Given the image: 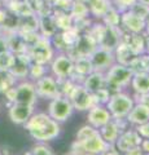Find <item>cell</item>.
Here are the masks:
<instances>
[{
	"label": "cell",
	"instance_id": "obj_46",
	"mask_svg": "<svg viewBox=\"0 0 149 155\" xmlns=\"http://www.w3.org/2000/svg\"><path fill=\"white\" fill-rule=\"evenodd\" d=\"M79 2H82V3H86V4H88V3H90V0H79Z\"/></svg>",
	"mask_w": 149,
	"mask_h": 155
},
{
	"label": "cell",
	"instance_id": "obj_8",
	"mask_svg": "<svg viewBox=\"0 0 149 155\" xmlns=\"http://www.w3.org/2000/svg\"><path fill=\"white\" fill-rule=\"evenodd\" d=\"M74 110L78 111H88L92 106H95V100L91 92H88L82 84H75L73 89L68 94Z\"/></svg>",
	"mask_w": 149,
	"mask_h": 155
},
{
	"label": "cell",
	"instance_id": "obj_19",
	"mask_svg": "<svg viewBox=\"0 0 149 155\" xmlns=\"http://www.w3.org/2000/svg\"><path fill=\"white\" fill-rule=\"evenodd\" d=\"M121 41L124 43L136 56L145 53V38L141 34H132V32L122 34Z\"/></svg>",
	"mask_w": 149,
	"mask_h": 155
},
{
	"label": "cell",
	"instance_id": "obj_28",
	"mask_svg": "<svg viewBox=\"0 0 149 155\" xmlns=\"http://www.w3.org/2000/svg\"><path fill=\"white\" fill-rule=\"evenodd\" d=\"M55 16V19H56V25H57V28L61 31H66V30H70L73 28V25H74V18L71 17L70 13H64V12H52Z\"/></svg>",
	"mask_w": 149,
	"mask_h": 155
},
{
	"label": "cell",
	"instance_id": "obj_4",
	"mask_svg": "<svg viewBox=\"0 0 149 155\" xmlns=\"http://www.w3.org/2000/svg\"><path fill=\"white\" fill-rule=\"evenodd\" d=\"M112 146L104 138L100 136V132H95L93 134L88 136L87 138L80 140V141H75L73 143L74 151H82L83 154H93V155H101L107 150Z\"/></svg>",
	"mask_w": 149,
	"mask_h": 155
},
{
	"label": "cell",
	"instance_id": "obj_18",
	"mask_svg": "<svg viewBox=\"0 0 149 155\" xmlns=\"http://www.w3.org/2000/svg\"><path fill=\"white\" fill-rule=\"evenodd\" d=\"M126 120L135 127L149 122V106L143 102H135L134 107L126 116Z\"/></svg>",
	"mask_w": 149,
	"mask_h": 155
},
{
	"label": "cell",
	"instance_id": "obj_49",
	"mask_svg": "<svg viewBox=\"0 0 149 155\" xmlns=\"http://www.w3.org/2000/svg\"><path fill=\"white\" fill-rule=\"evenodd\" d=\"M145 155H149V153H147V154H145Z\"/></svg>",
	"mask_w": 149,
	"mask_h": 155
},
{
	"label": "cell",
	"instance_id": "obj_1",
	"mask_svg": "<svg viewBox=\"0 0 149 155\" xmlns=\"http://www.w3.org/2000/svg\"><path fill=\"white\" fill-rule=\"evenodd\" d=\"M23 125L29 134L39 142L52 141L56 137H59L61 133L60 123L53 120L46 113L32 114L31 118Z\"/></svg>",
	"mask_w": 149,
	"mask_h": 155
},
{
	"label": "cell",
	"instance_id": "obj_43",
	"mask_svg": "<svg viewBox=\"0 0 149 155\" xmlns=\"http://www.w3.org/2000/svg\"><path fill=\"white\" fill-rule=\"evenodd\" d=\"M145 52L149 53V34L145 36Z\"/></svg>",
	"mask_w": 149,
	"mask_h": 155
},
{
	"label": "cell",
	"instance_id": "obj_11",
	"mask_svg": "<svg viewBox=\"0 0 149 155\" xmlns=\"http://www.w3.org/2000/svg\"><path fill=\"white\" fill-rule=\"evenodd\" d=\"M95 71H101L105 72L112 65L115 64V58L114 53L112 51L104 49L101 47H97L96 49L88 56Z\"/></svg>",
	"mask_w": 149,
	"mask_h": 155
},
{
	"label": "cell",
	"instance_id": "obj_26",
	"mask_svg": "<svg viewBox=\"0 0 149 155\" xmlns=\"http://www.w3.org/2000/svg\"><path fill=\"white\" fill-rule=\"evenodd\" d=\"M112 7V0H90L88 3V11L96 18H103Z\"/></svg>",
	"mask_w": 149,
	"mask_h": 155
},
{
	"label": "cell",
	"instance_id": "obj_22",
	"mask_svg": "<svg viewBox=\"0 0 149 155\" xmlns=\"http://www.w3.org/2000/svg\"><path fill=\"white\" fill-rule=\"evenodd\" d=\"M82 85L91 93L105 88V74L101 71H92L90 75H87L82 81Z\"/></svg>",
	"mask_w": 149,
	"mask_h": 155
},
{
	"label": "cell",
	"instance_id": "obj_48",
	"mask_svg": "<svg viewBox=\"0 0 149 155\" xmlns=\"http://www.w3.org/2000/svg\"><path fill=\"white\" fill-rule=\"evenodd\" d=\"M82 155H93V154H82Z\"/></svg>",
	"mask_w": 149,
	"mask_h": 155
},
{
	"label": "cell",
	"instance_id": "obj_9",
	"mask_svg": "<svg viewBox=\"0 0 149 155\" xmlns=\"http://www.w3.org/2000/svg\"><path fill=\"white\" fill-rule=\"evenodd\" d=\"M34 87H35L36 96L42 97V98L53 100V98H57V97L61 96L59 80H57L55 76H51V75L42 76L38 80H35Z\"/></svg>",
	"mask_w": 149,
	"mask_h": 155
},
{
	"label": "cell",
	"instance_id": "obj_31",
	"mask_svg": "<svg viewBox=\"0 0 149 155\" xmlns=\"http://www.w3.org/2000/svg\"><path fill=\"white\" fill-rule=\"evenodd\" d=\"M90 13L88 11V4L82 3L79 0H74L73 7L70 9V14L73 18H86L87 14Z\"/></svg>",
	"mask_w": 149,
	"mask_h": 155
},
{
	"label": "cell",
	"instance_id": "obj_40",
	"mask_svg": "<svg viewBox=\"0 0 149 155\" xmlns=\"http://www.w3.org/2000/svg\"><path fill=\"white\" fill-rule=\"evenodd\" d=\"M101 155H121V154H119V151H118V150L115 149L114 146H110V147L107 150V151L103 153Z\"/></svg>",
	"mask_w": 149,
	"mask_h": 155
},
{
	"label": "cell",
	"instance_id": "obj_44",
	"mask_svg": "<svg viewBox=\"0 0 149 155\" xmlns=\"http://www.w3.org/2000/svg\"><path fill=\"white\" fill-rule=\"evenodd\" d=\"M145 61H147V72L149 74V53L145 54Z\"/></svg>",
	"mask_w": 149,
	"mask_h": 155
},
{
	"label": "cell",
	"instance_id": "obj_37",
	"mask_svg": "<svg viewBox=\"0 0 149 155\" xmlns=\"http://www.w3.org/2000/svg\"><path fill=\"white\" fill-rule=\"evenodd\" d=\"M132 13H135L137 17H140V18H143V19H148V17H149V7H147V5H144V4H141V3H136L135 5H132L131 7V9H130Z\"/></svg>",
	"mask_w": 149,
	"mask_h": 155
},
{
	"label": "cell",
	"instance_id": "obj_41",
	"mask_svg": "<svg viewBox=\"0 0 149 155\" xmlns=\"http://www.w3.org/2000/svg\"><path fill=\"white\" fill-rule=\"evenodd\" d=\"M140 149L143 150V153H149V140H144L141 141V145H140Z\"/></svg>",
	"mask_w": 149,
	"mask_h": 155
},
{
	"label": "cell",
	"instance_id": "obj_13",
	"mask_svg": "<svg viewBox=\"0 0 149 155\" xmlns=\"http://www.w3.org/2000/svg\"><path fill=\"white\" fill-rule=\"evenodd\" d=\"M34 114V106L31 105H25V104H11L8 110L9 119L12 120V123L23 125L29 119L31 118V115Z\"/></svg>",
	"mask_w": 149,
	"mask_h": 155
},
{
	"label": "cell",
	"instance_id": "obj_32",
	"mask_svg": "<svg viewBox=\"0 0 149 155\" xmlns=\"http://www.w3.org/2000/svg\"><path fill=\"white\" fill-rule=\"evenodd\" d=\"M13 58L14 53H12L9 49L0 53V71H9L13 64Z\"/></svg>",
	"mask_w": 149,
	"mask_h": 155
},
{
	"label": "cell",
	"instance_id": "obj_17",
	"mask_svg": "<svg viewBox=\"0 0 149 155\" xmlns=\"http://www.w3.org/2000/svg\"><path fill=\"white\" fill-rule=\"evenodd\" d=\"M121 36H122V31L119 27L105 26L104 34L99 41V47L113 52L115 48H117V45L121 43Z\"/></svg>",
	"mask_w": 149,
	"mask_h": 155
},
{
	"label": "cell",
	"instance_id": "obj_20",
	"mask_svg": "<svg viewBox=\"0 0 149 155\" xmlns=\"http://www.w3.org/2000/svg\"><path fill=\"white\" fill-rule=\"evenodd\" d=\"M100 136L104 138V141H107L109 145H113L117 141L118 136L122 133V128L119 125V120L112 119L109 123H107L105 125H103L101 128L99 129Z\"/></svg>",
	"mask_w": 149,
	"mask_h": 155
},
{
	"label": "cell",
	"instance_id": "obj_38",
	"mask_svg": "<svg viewBox=\"0 0 149 155\" xmlns=\"http://www.w3.org/2000/svg\"><path fill=\"white\" fill-rule=\"evenodd\" d=\"M30 155H55V154L49 146H47L44 143H39L32 147Z\"/></svg>",
	"mask_w": 149,
	"mask_h": 155
},
{
	"label": "cell",
	"instance_id": "obj_21",
	"mask_svg": "<svg viewBox=\"0 0 149 155\" xmlns=\"http://www.w3.org/2000/svg\"><path fill=\"white\" fill-rule=\"evenodd\" d=\"M38 21H39L38 30H39V34L42 36H44L47 39H51L55 34H57V30H59V28H57L53 13L39 16L38 17Z\"/></svg>",
	"mask_w": 149,
	"mask_h": 155
},
{
	"label": "cell",
	"instance_id": "obj_12",
	"mask_svg": "<svg viewBox=\"0 0 149 155\" xmlns=\"http://www.w3.org/2000/svg\"><path fill=\"white\" fill-rule=\"evenodd\" d=\"M36 92L34 83L31 81H22L14 87V100L13 104H25L34 106L36 102Z\"/></svg>",
	"mask_w": 149,
	"mask_h": 155
},
{
	"label": "cell",
	"instance_id": "obj_47",
	"mask_svg": "<svg viewBox=\"0 0 149 155\" xmlns=\"http://www.w3.org/2000/svg\"><path fill=\"white\" fill-rule=\"evenodd\" d=\"M2 34H3V26L0 25V36H2Z\"/></svg>",
	"mask_w": 149,
	"mask_h": 155
},
{
	"label": "cell",
	"instance_id": "obj_42",
	"mask_svg": "<svg viewBox=\"0 0 149 155\" xmlns=\"http://www.w3.org/2000/svg\"><path fill=\"white\" fill-rule=\"evenodd\" d=\"M124 154H126V155H143V150L140 149V146H139V147L130 150V151L124 153Z\"/></svg>",
	"mask_w": 149,
	"mask_h": 155
},
{
	"label": "cell",
	"instance_id": "obj_10",
	"mask_svg": "<svg viewBox=\"0 0 149 155\" xmlns=\"http://www.w3.org/2000/svg\"><path fill=\"white\" fill-rule=\"evenodd\" d=\"M143 141V137L137 133L136 129H128V130H124L121 134L118 136L117 141L113 146L118 150L119 153H127L132 149H136L141 145Z\"/></svg>",
	"mask_w": 149,
	"mask_h": 155
},
{
	"label": "cell",
	"instance_id": "obj_25",
	"mask_svg": "<svg viewBox=\"0 0 149 155\" xmlns=\"http://www.w3.org/2000/svg\"><path fill=\"white\" fill-rule=\"evenodd\" d=\"M131 87L136 92V94H149V74L148 72H139L134 74L131 79Z\"/></svg>",
	"mask_w": 149,
	"mask_h": 155
},
{
	"label": "cell",
	"instance_id": "obj_30",
	"mask_svg": "<svg viewBox=\"0 0 149 155\" xmlns=\"http://www.w3.org/2000/svg\"><path fill=\"white\" fill-rule=\"evenodd\" d=\"M104 25L109 27H119L121 25V12H118L114 7L109 9V12L103 17Z\"/></svg>",
	"mask_w": 149,
	"mask_h": 155
},
{
	"label": "cell",
	"instance_id": "obj_5",
	"mask_svg": "<svg viewBox=\"0 0 149 155\" xmlns=\"http://www.w3.org/2000/svg\"><path fill=\"white\" fill-rule=\"evenodd\" d=\"M27 54L30 57L31 62L42 65L49 64L53 58V48H52L51 39L40 36L34 44L29 47Z\"/></svg>",
	"mask_w": 149,
	"mask_h": 155
},
{
	"label": "cell",
	"instance_id": "obj_23",
	"mask_svg": "<svg viewBox=\"0 0 149 155\" xmlns=\"http://www.w3.org/2000/svg\"><path fill=\"white\" fill-rule=\"evenodd\" d=\"M5 39L8 49L12 53H14V54L16 53H27L29 45L20 31H11V35L7 36Z\"/></svg>",
	"mask_w": 149,
	"mask_h": 155
},
{
	"label": "cell",
	"instance_id": "obj_36",
	"mask_svg": "<svg viewBox=\"0 0 149 155\" xmlns=\"http://www.w3.org/2000/svg\"><path fill=\"white\" fill-rule=\"evenodd\" d=\"M137 3V0H112L113 7L117 9L118 12H126L130 11L132 5H135Z\"/></svg>",
	"mask_w": 149,
	"mask_h": 155
},
{
	"label": "cell",
	"instance_id": "obj_3",
	"mask_svg": "<svg viewBox=\"0 0 149 155\" xmlns=\"http://www.w3.org/2000/svg\"><path fill=\"white\" fill-rule=\"evenodd\" d=\"M135 105V100L124 92H115L110 94V98L107 102V109L109 110L112 118L115 120H123L131 111Z\"/></svg>",
	"mask_w": 149,
	"mask_h": 155
},
{
	"label": "cell",
	"instance_id": "obj_34",
	"mask_svg": "<svg viewBox=\"0 0 149 155\" xmlns=\"http://www.w3.org/2000/svg\"><path fill=\"white\" fill-rule=\"evenodd\" d=\"M110 91L105 87V88H101L99 91H96L92 93L93 100H95V105H107V102L110 98Z\"/></svg>",
	"mask_w": 149,
	"mask_h": 155
},
{
	"label": "cell",
	"instance_id": "obj_7",
	"mask_svg": "<svg viewBox=\"0 0 149 155\" xmlns=\"http://www.w3.org/2000/svg\"><path fill=\"white\" fill-rule=\"evenodd\" d=\"M49 64L52 74L57 80L69 79L74 71V60L65 52L53 57Z\"/></svg>",
	"mask_w": 149,
	"mask_h": 155
},
{
	"label": "cell",
	"instance_id": "obj_2",
	"mask_svg": "<svg viewBox=\"0 0 149 155\" xmlns=\"http://www.w3.org/2000/svg\"><path fill=\"white\" fill-rule=\"evenodd\" d=\"M105 74V87L110 91V93L121 92L123 88L130 85L132 79V71L128 66H124L115 62L104 72Z\"/></svg>",
	"mask_w": 149,
	"mask_h": 155
},
{
	"label": "cell",
	"instance_id": "obj_14",
	"mask_svg": "<svg viewBox=\"0 0 149 155\" xmlns=\"http://www.w3.org/2000/svg\"><path fill=\"white\" fill-rule=\"evenodd\" d=\"M112 119H113L112 115H110L109 110L107 109L105 105H95L88 110V115H87L88 124L92 125L96 129H100L103 125L109 123Z\"/></svg>",
	"mask_w": 149,
	"mask_h": 155
},
{
	"label": "cell",
	"instance_id": "obj_45",
	"mask_svg": "<svg viewBox=\"0 0 149 155\" xmlns=\"http://www.w3.org/2000/svg\"><path fill=\"white\" fill-rule=\"evenodd\" d=\"M139 3H141V4H144V5H147V7H149V0H137Z\"/></svg>",
	"mask_w": 149,
	"mask_h": 155
},
{
	"label": "cell",
	"instance_id": "obj_6",
	"mask_svg": "<svg viewBox=\"0 0 149 155\" xmlns=\"http://www.w3.org/2000/svg\"><path fill=\"white\" fill-rule=\"evenodd\" d=\"M73 105H71L70 100L65 96H60L57 98L51 100L49 105H48V115L59 123L66 122L73 115Z\"/></svg>",
	"mask_w": 149,
	"mask_h": 155
},
{
	"label": "cell",
	"instance_id": "obj_27",
	"mask_svg": "<svg viewBox=\"0 0 149 155\" xmlns=\"http://www.w3.org/2000/svg\"><path fill=\"white\" fill-rule=\"evenodd\" d=\"M92 71H95L92 62H91L90 57H78L74 60V74L79 75L80 78H84L90 75Z\"/></svg>",
	"mask_w": 149,
	"mask_h": 155
},
{
	"label": "cell",
	"instance_id": "obj_35",
	"mask_svg": "<svg viewBox=\"0 0 149 155\" xmlns=\"http://www.w3.org/2000/svg\"><path fill=\"white\" fill-rule=\"evenodd\" d=\"M74 0H56L52 4L55 12H64V13H70V9L73 7Z\"/></svg>",
	"mask_w": 149,
	"mask_h": 155
},
{
	"label": "cell",
	"instance_id": "obj_39",
	"mask_svg": "<svg viewBox=\"0 0 149 155\" xmlns=\"http://www.w3.org/2000/svg\"><path fill=\"white\" fill-rule=\"evenodd\" d=\"M135 129L137 130V133L140 134L144 140H149V122L137 125Z\"/></svg>",
	"mask_w": 149,
	"mask_h": 155
},
{
	"label": "cell",
	"instance_id": "obj_33",
	"mask_svg": "<svg viewBox=\"0 0 149 155\" xmlns=\"http://www.w3.org/2000/svg\"><path fill=\"white\" fill-rule=\"evenodd\" d=\"M47 75V69L46 65L42 64H35V62H31L30 69H29V76L34 80H38L39 78Z\"/></svg>",
	"mask_w": 149,
	"mask_h": 155
},
{
	"label": "cell",
	"instance_id": "obj_16",
	"mask_svg": "<svg viewBox=\"0 0 149 155\" xmlns=\"http://www.w3.org/2000/svg\"><path fill=\"white\" fill-rule=\"evenodd\" d=\"M30 65H31V60L27 53H16L9 71L16 79H22V78L29 76Z\"/></svg>",
	"mask_w": 149,
	"mask_h": 155
},
{
	"label": "cell",
	"instance_id": "obj_15",
	"mask_svg": "<svg viewBox=\"0 0 149 155\" xmlns=\"http://www.w3.org/2000/svg\"><path fill=\"white\" fill-rule=\"evenodd\" d=\"M121 25L126 28L127 32L132 34H143L145 31L147 21L140 17H137L131 11H126L121 13Z\"/></svg>",
	"mask_w": 149,
	"mask_h": 155
},
{
	"label": "cell",
	"instance_id": "obj_29",
	"mask_svg": "<svg viewBox=\"0 0 149 155\" xmlns=\"http://www.w3.org/2000/svg\"><path fill=\"white\" fill-rule=\"evenodd\" d=\"M17 79L14 78L11 71H0V93L4 94L8 89L16 85Z\"/></svg>",
	"mask_w": 149,
	"mask_h": 155
},
{
	"label": "cell",
	"instance_id": "obj_24",
	"mask_svg": "<svg viewBox=\"0 0 149 155\" xmlns=\"http://www.w3.org/2000/svg\"><path fill=\"white\" fill-rule=\"evenodd\" d=\"M113 53H114L115 62H117V64H121V65H124V66H128L134 60H135V57H136L135 53H134L122 41L117 45V48L113 51Z\"/></svg>",
	"mask_w": 149,
	"mask_h": 155
}]
</instances>
